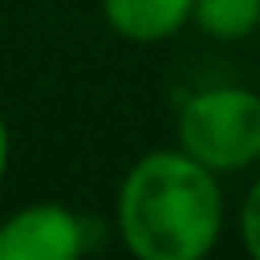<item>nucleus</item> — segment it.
Returning a JSON list of instances; mask_svg holds the SVG:
<instances>
[{"mask_svg":"<svg viewBox=\"0 0 260 260\" xmlns=\"http://www.w3.org/2000/svg\"><path fill=\"white\" fill-rule=\"evenodd\" d=\"M115 222L122 245L142 260H203L226 222L218 172L180 146L153 149L122 176Z\"/></svg>","mask_w":260,"mask_h":260,"instance_id":"obj_1","label":"nucleus"},{"mask_svg":"<svg viewBox=\"0 0 260 260\" xmlns=\"http://www.w3.org/2000/svg\"><path fill=\"white\" fill-rule=\"evenodd\" d=\"M180 149L211 172H245L260 161V92L214 84L184 100L176 119Z\"/></svg>","mask_w":260,"mask_h":260,"instance_id":"obj_2","label":"nucleus"},{"mask_svg":"<svg viewBox=\"0 0 260 260\" xmlns=\"http://www.w3.org/2000/svg\"><path fill=\"white\" fill-rule=\"evenodd\" d=\"M88 222L61 203H31L0 222V260H77Z\"/></svg>","mask_w":260,"mask_h":260,"instance_id":"obj_3","label":"nucleus"},{"mask_svg":"<svg viewBox=\"0 0 260 260\" xmlns=\"http://www.w3.org/2000/svg\"><path fill=\"white\" fill-rule=\"evenodd\" d=\"M104 19L130 42H165L191 23L195 0H100Z\"/></svg>","mask_w":260,"mask_h":260,"instance_id":"obj_4","label":"nucleus"},{"mask_svg":"<svg viewBox=\"0 0 260 260\" xmlns=\"http://www.w3.org/2000/svg\"><path fill=\"white\" fill-rule=\"evenodd\" d=\"M191 19L211 39L237 42L260 27V0H195Z\"/></svg>","mask_w":260,"mask_h":260,"instance_id":"obj_5","label":"nucleus"},{"mask_svg":"<svg viewBox=\"0 0 260 260\" xmlns=\"http://www.w3.org/2000/svg\"><path fill=\"white\" fill-rule=\"evenodd\" d=\"M237 230H241L245 249H249L252 256L260 260V180L249 187V195H245V203H241V218H237Z\"/></svg>","mask_w":260,"mask_h":260,"instance_id":"obj_6","label":"nucleus"},{"mask_svg":"<svg viewBox=\"0 0 260 260\" xmlns=\"http://www.w3.org/2000/svg\"><path fill=\"white\" fill-rule=\"evenodd\" d=\"M8 161H12V134H8V122H4V115H0V184H4Z\"/></svg>","mask_w":260,"mask_h":260,"instance_id":"obj_7","label":"nucleus"}]
</instances>
